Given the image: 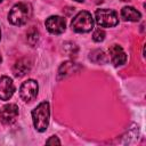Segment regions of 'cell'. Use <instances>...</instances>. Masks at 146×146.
Returning a JSON list of instances; mask_svg holds the SVG:
<instances>
[{
    "mask_svg": "<svg viewBox=\"0 0 146 146\" xmlns=\"http://www.w3.org/2000/svg\"><path fill=\"white\" fill-rule=\"evenodd\" d=\"M50 119V106L48 102L40 103L33 111H32V120L34 128L39 132H43L47 130Z\"/></svg>",
    "mask_w": 146,
    "mask_h": 146,
    "instance_id": "1",
    "label": "cell"
},
{
    "mask_svg": "<svg viewBox=\"0 0 146 146\" xmlns=\"http://www.w3.org/2000/svg\"><path fill=\"white\" fill-rule=\"evenodd\" d=\"M31 13H32V9L29 3L18 2V3L14 5L13 8L10 9V11L8 14V21L13 25H18V26L24 25L29 21Z\"/></svg>",
    "mask_w": 146,
    "mask_h": 146,
    "instance_id": "2",
    "label": "cell"
},
{
    "mask_svg": "<svg viewBox=\"0 0 146 146\" xmlns=\"http://www.w3.org/2000/svg\"><path fill=\"white\" fill-rule=\"evenodd\" d=\"M71 27L76 33H87L94 29V18L89 11H79L71 22Z\"/></svg>",
    "mask_w": 146,
    "mask_h": 146,
    "instance_id": "3",
    "label": "cell"
},
{
    "mask_svg": "<svg viewBox=\"0 0 146 146\" xmlns=\"http://www.w3.org/2000/svg\"><path fill=\"white\" fill-rule=\"evenodd\" d=\"M95 21L102 27H113L119 24L117 14L113 9L99 8L95 11Z\"/></svg>",
    "mask_w": 146,
    "mask_h": 146,
    "instance_id": "4",
    "label": "cell"
},
{
    "mask_svg": "<svg viewBox=\"0 0 146 146\" xmlns=\"http://www.w3.org/2000/svg\"><path fill=\"white\" fill-rule=\"evenodd\" d=\"M38 90H39V87H38V83L36 81L30 79V80H26L25 82H23L21 84V88H19V96L21 98L26 102V103H30L32 102L36 95H38Z\"/></svg>",
    "mask_w": 146,
    "mask_h": 146,
    "instance_id": "5",
    "label": "cell"
},
{
    "mask_svg": "<svg viewBox=\"0 0 146 146\" xmlns=\"http://www.w3.org/2000/svg\"><path fill=\"white\" fill-rule=\"evenodd\" d=\"M44 25L51 34H62L66 29V21L60 16H49Z\"/></svg>",
    "mask_w": 146,
    "mask_h": 146,
    "instance_id": "6",
    "label": "cell"
},
{
    "mask_svg": "<svg viewBox=\"0 0 146 146\" xmlns=\"http://www.w3.org/2000/svg\"><path fill=\"white\" fill-rule=\"evenodd\" d=\"M18 116V106L16 104H7L0 111V121L3 124H11Z\"/></svg>",
    "mask_w": 146,
    "mask_h": 146,
    "instance_id": "7",
    "label": "cell"
},
{
    "mask_svg": "<svg viewBox=\"0 0 146 146\" xmlns=\"http://www.w3.org/2000/svg\"><path fill=\"white\" fill-rule=\"evenodd\" d=\"M15 92V86L9 76H0V99L8 100Z\"/></svg>",
    "mask_w": 146,
    "mask_h": 146,
    "instance_id": "8",
    "label": "cell"
},
{
    "mask_svg": "<svg viewBox=\"0 0 146 146\" xmlns=\"http://www.w3.org/2000/svg\"><path fill=\"white\" fill-rule=\"evenodd\" d=\"M108 54H110V58L114 66H120V65L125 64L127 55L124 50L122 49V47H120L119 44H112L108 49Z\"/></svg>",
    "mask_w": 146,
    "mask_h": 146,
    "instance_id": "9",
    "label": "cell"
},
{
    "mask_svg": "<svg viewBox=\"0 0 146 146\" xmlns=\"http://www.w3.org/2000/svg\"><path fill=\"white\" fill-rule=\"evenodd\" d=\"M32 67V62L30 58L27 57H22L19 58L13 66V73L16 78H22L24 76L26 73L30 72Z\"/></svg>",
    "mask_w": 146,
    "mask_h": 146,
    "instance_id": "10",
    "label": "cell"
},
{
    "mask_svg": "<svg viewBox=\"0 0 146 146\" xmlns=\"http://www.w3.org/2000/svg\"><path fill=\"white\" fill-rule=\"evenodd\" d=\"M79 68H80L79 65L74 62H70V60L64 62L58 68V80L64 79V78H66V76H68L73 73H75Z\"/></svg>",
    "mask_w": 146,
    "mask_h": 146,
    "instance_id": "11",
    "label": "cell"
},
{
    "mask_svg": "<svg viewBox=\"0 0 146 146\" xmlns=\"http://www.w3.org/2000/svg\"><path fill=\"white\" fill-rule=\"evenodd\" d=\"M121 17L124 21H129V22H138L141 18V14L133 7L130 6H125L121 9Z\"/></svg>",
    "mask_w": 146,
    "mask_h": 146,
    "instance_id": "12",
    "label": "cell"
},
{
    "mask_svg": "<svg viewBox=\"0 0 146 146\" xmlns=\"http://www.w3.org/2000/svg\"><path fill=\"white\" fill-rule=\"evenodd\" d=\"M89 59H90L91 62H94V63H97V64H104V63H107V60H108L106 54H105L102 49L92 50V51L90 52Z\"/></svg>",
    "mask_w": 146,
    "mask_h": 146,
    "instance_id": "13",
    "label": "cell"
},
{
    "mask_svg": "<svg viewBox=\"0 0 146 146\" xmlns=\"http://www.w3.org/2000/svg\"><path fill=\"white\" fill-rule=\"evenodd\" d=\"M26 40L31 46H35L39 41V31L33 26L26 33Z\"/></svg>",
    "mask_w": 146,
    "mask_h": 146,
    "instance_id": "14",
    "label": "cell"
},
{
    "mask_svg": "<svg viewBox=\"0 0 146 146\" xmlns=\"http://www.w3.org/2000/svg\"><path fill=\"white\" fill-rule=\"evenodd\" d=\"M105 39V31L102 29H97L94 33H92V40L96 42H102Z\"/></svg>",
    "mask_w": 146,
    "mask_h": 146,
    "instance_id": "15",
    "label": "cell"
},
{
    "mask_svg": "<svg viewBox=\"0 0 146 146\" xmlns=\"http://www.w3.org/2000/svg\"><path fill=\"white\" fill-rule=\"evenodd\" d=\"M46 144L47 145H52V144H57V145H60V140L56 137V136H51L48 140H46Z\"/></svg>",
    "mask_w": 146,
    "mask_h": 146,
    "instance_id": "16",
    "label": "cell"
},
{
    "mask_svg": "<svg viewBox=\"0 0 146 146\" xmlns=\"http://www.w3.org/2000/svg\"><path fill=\"white\" fill-rule=\"evenodd\" d=\"M75 1H78V2H82L83 0H75Z\"/></svg>",
    "mask_w": 146,
    "mask_h": 146,
    "instance_id": "17",
    "label": "cell"
},
{
    "mask_svg": "<svg viewBox=\"0 0 146 146\" xmlns=\"http://www.w3.org/2000/svg\"><path fill=\"white\" fill-rule=\"evenodd\" d=\"M0 40H1V30H0Z\"/></svg>",
    "mask_w": 146,
    "mask_h": 146,
    "instance_id": "18",
    "label": "cell"
},
{
    "mask_svg": "<svg viewBox=\"0 0 146 146\" xmlns=\"http://www.w3.org/2000/svg\"><path fill=\"white\" fill-rule=\"evenodd\" d=\"M122 1H131V0H122Z\"/></svg>",
    "mask_w": 146,
    "mask_h": 146,
    "instance_id": "19",
    "label": "cell"
},
{
    "mask_svg": "<svg viewBox=\"0 0 146 146\" xmlns=\"http://www.w3.org/2000/svg\"><path fill=\"white\" fill-rule=\"evenodd\" d=\"M2 1H3V0H0V2H2Z\"/></svg>",
    "mask_w": 146,
    "mask_h": 146,
    "instance_id": "20",
    "label": "cell"
}]
</instances>
